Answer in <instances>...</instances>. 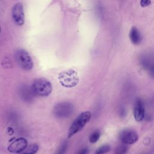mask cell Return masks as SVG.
Returning <instances> with one entry per match:
<instances>
[{"instance_id": "3957f363", "label": "cell", "mask_w": 154, "mask_h": 154, "mask_svg": "<svg viewBox=\"0 0 154 154\" xmlns=\"http://www.w3.org/2000/svg\"><path fill=\"white\" fill-rule=\"evenodd\" d=\"M60 84L66 88H72L79 82V77L77 72L72 69L60 72L58 76Z\"/></svg>"}, {"instance_id": "30bf717a", "label": "cell", "mask_w": 154, "mask_h": 154, "mask_svg": "<svg viewBox=\"0 0 154 154\" xmlns=\"http://www.w3.org/2000/svg\"><path fill=\"white\" fill-rule=\"evenodd\" d=\"M19 93L21 98L27 102L31 100L35 95L31 87H29L27 85H22L20 88Z\"/></svg>"}, {"instance_id": "277c9868", "label": "cell", "mask_w": 154, "mask_h": 154, "mask_svg": "<svg viewBox=\"0 0 154 154\" xmlns=\"http://www.w3.org/2000/svg\"><path fill=\"white\" fill-rule=\"evenodd\" d=\"M15 58L18 65L25 70H30L33 67V62L29 54L24 49H19L15 53Z\"/></svg>"}, {"instance_id": "e0dca14e", "label": "cell", "mask_w": 154, "mask_h": 154, "mask_svg": "<svg viewBox=\"0 0 154 154\" xmlns=\"http://www.w3.org/2000/svg\"><path fill=\"white\" fill-rule=\"evenodd\" d=\"M140 4L141 7H146L149 6L151 4V1L150 0H141Z\"/></svg>"}, {"instance_id": "44dd1931", "label": "cell", "mask_w": 154, "mask_h": 154, "mask_svg": "<svg viewBox=\"0 0 154 154\" xmlns=\"http://www.w3.org/2000/svg\"><path fill=\"white\" fill-rule=\"evenodd\" d=\"M0 33H1V27H0Z\"/></svg>"}, {"instance_id": "ffe728a7", "label": "cell", "mask_w": 154, "mask_h": 154, "mask_svg": "<svg viewBox=\"0 0 154 154\" xmlns=\"http://www.w3.org/2000/svg\"><path fill=\"white\" fill-rule=\"evenodd\" d=\"M7 134H8V135H12V134H13L14 131H13V129L11 127H8V128H7Z\"/></svg>"}, {"instance_id": "6da1fadb", "label": "cell", "mask_w": 154, "mask_h": 154, "mask_svg": "<svg viewBox=\"0 0 154 154\" xmlns=\"http://www.w3.org/2000/svg\"><path fill=\"white\" fill-rule=\"evenodd\" d=\"M31 88L35 95L42 97L49 96L52 91L51 83L43 78L35 79L32 84Z\"/></svg>"}, {"instance_id": "d6986e66", "label": "cell", "mask_w": 154, "mask_h": 154, "mask_svg": "<svg viewBox=\"0 0 154 154\" xmlns=\"http://www.w3.org/2000/svg\"><path fill=\"white\" fill-rule=\"evenodd\" d=\"M89 150H88V149L87 147H85V148H83L82 149H81L77 154H88Z\"/></svg>"}, {"instance_id": "7c38bea8", "label": "cell", "mask_w": 154, "mask_h": 154, "mask_svg": "<svg viewBox=\"0 0 154 154\" xmlns=\"http://www.w3.org/2000/svg\"><path fill=\"white\" fill-rule=\"evenodd\" d=\"M38 150V146L36 144H31L28 146L20 154H35Z\"/></svg>"}, {"instance_id": "9a60e30c", "label": "cell", "mask_w": 154, "mask_h": 154, "mask_svg": "<svg viewBox=\"0 0 154 154\" xmlns=\"http://www.w3.org/2000/svg\"><path fill=\"white\" fill-rule=\"evenodd\" d=\"M100 136V133L99 131H95L93 132L89 137V141L91 143H96L99 139Z\"/></svg>"}, {"instance_id": "4fadbf2b", "label": "cell", "mask_w": 154, "mask_h": 154, "mask_svg": "<svg viewBox=\"0 0 154 154\" xmlns=\"http://www.w3.org/2000/svg\"><path fill=\"white\" fill-rule=\"evenodd\" d=\"M128 150V146H126V144H123L122 145H119L116 147L114 151V154H126Z\"/></svg>"}, {"instance_id": "5b68a950", "label": "cell", "mask_w": 154, "mask_h": 154, "mask_svg": "<svg viewBox=\"0 0 154 154\" xmlns=\"http://www.w3.org/2000/svg\"><path fill=\"white\" fill-rule=\"evenodd\" d=\"M74 110L72 103L68 102H62L56 104L53 112L55 116L59 119H64L70 116Z\"/></svg>"}, {"instance_id": "8992f818", "label": "cell", "mask_w": 154, "mask_h": 154, "mask_svg": "<svg viewBox=\"0 0 154 154\" xmlns=\"http://www.w3.org/2000/svg\"><path fill=\"white\" fill-rule=\"evenodd\" d=\"M119 139L123 144H132L138 140V135L134 130L125 129L120 133Z\"/></svg>"}, {"instance_id": "9c48e42d", "label": "cell", "mask_w": 154, "mask_h": 154, "mask_svg": "<svg viewBox=\"0 0 154 154\" xmlns=\"http://www.w3.org/2000/svg\"><path fill=\"white\" fill-rule=\"evenodd\" d=\"M145 116V107L143 101L138 99L134 105V116L137 122H140L143 120Z\"/></svg>"}, {"instance_id": "7a4b0ae2", "label": "cell", "mask_w": 154, "mask_h": 154, "mask_svg": "<svg viewBox=\"0 0 154 154\" xmlns=\"http://www.w3.org/2000/svg\"><path fill=\"white\" fill-rule=\"evenodd\" d=\"M91 113L90 111H84L81 112L73 121L68 131L67 137L71 138L75 134L81 131L85 125L90 120Z\"/></svg>"}, {"instance_id": "2e32d148", "label": "cell", "mask_w": 154, "mask_h": 154, "mask_svg": "<svg viewBox=\"0 0 154 154\" xmlns=\"http://www.w3.org/2000/svg\"><path fill=\"white\" fill-rule=\"evenodd\" d=\"M66 148H67V143L64 142L61 145L60 148L59 149V150L57 152V154H64V153L66 152Z\"/></svg>"}, {"instance_id": "5bb4252c", "label": "cell", "mask_w": 154, "mask_h": 154, "mask_svg": "<svg viewBox=\"0 0 154 154\" xmlns=\"http://www.w3.org/2000/svg\"><path fill=\"white\" fill-rule=\"evenodd\" d=\"M111 150V147L108 144H105L99 147L95 152L94 154H105Z\"/></svg>"}, {"instance_id": "ba28073f", "label": "cell", "mask_w": 154, "mask_h": 154, "mask_svg": "<svg viewBox=\"0 0 154 154\" xmlns=\"http://www.w3.org/2000/svg\"><path fill=\"white\" fill-rule=\"evenodd\" d=\"M27 146V140L24 138H19L12 141L8 147V150L11 153H19L22 152Z\"/></svg>"}, {"instance_id": "ac0fdd59", "label": "cell", "mask_w": 154, "mask_h": 154, "mask_svg": "<svg viewBox=\"0 0 154 154\" xmlns=\"http://www.w3.org/2000/svg\"><path fill=\"white\" fill-rule=\"evenodd\" d=\"M149 73L150 76L154 78V63L149 67Z\"/></svg>"}, {"instance_id": "8fae6325", "label": "cell", "mask_w": 154, "mask_h": 154, "mask_svg": "<svg viewBox=\"0 0 154 154\" xmlns=\"http://www.w3.org/2000/svg\"><path fill=\"white\" fill-rule=\"evenodd\" d=\"M129 38L134 45H138L141 43V36L140 31L135 26H133L129 31Z\"/></svg>"}, {"instance_id": "52a82bcc", "label": "cell", "mask_w": 154, "mask_h": 154, "mask_svg": "<svg viewBox=\"0 0 154 154\" xmlns=\"http://www.w3.org/2000/svg\"><path fill=\"white\" fill-rule=\"evenodd\" d=\"M12 17L17 25L22 26L25 22V15L23 5L19 2L16 4L12 8Z\"/></svg>"}]
</instances>
